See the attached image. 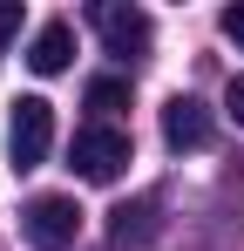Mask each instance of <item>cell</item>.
Segmentation results:
<instances>
[{
	"label": "cell",
	"mask_w": 244,
	"mask_h": 251,
	"mask_svg": "<svg viewBox=\"0 0 244 251\" xmlns=\"http://www.w3.org/2000/svg\"><path fill=\"white\" fill-rule=\"evenodd\" d=\"M7 150H14V170H41L48 150H54V109L41 95H21L14 116H7Z\"/></svg>",
	"instance_id": "6da1fadb"
},
{
	"label": "cell",
	"mask_w": 244,
	"mask_h": 251,
	"mask_svg": "<svg viewBox=\"0 0 244 251\" xmlns=\"http://www.w3.org/2000/svg\"><path fill=\"white\" fill-rule=\"evenodd\" d=\"M21 231H27V245L34 251H68L75 245V231H81V204L75 197H34V204L21 210Z\"/></svg>",
	"instance_id": "7a4b0ae2"
},
{
	"label": "cell",
	"mask_w": 244,
	"mask_h": 251,
	"mask_svg": "<svg viewBox=\"0 0 244 251\" xmlns=\"http://www.w3.org/2000/svg\"><path fill=\"white\" fill-rule=\"evenodd\" d=\"M88 21H95V34L109 41V54H122V61L149 54V41H156L149 14H143V7H122V0H95V7H88Z\"/></svg>",
	"instance_id": "3957f363"
},
{
	"label": "cell",
	"mask_w": 244,
	"mask_h": 251,
	"mask_svg": "<svg viewBox=\"0 0 244 251\" xmlns=\"http://www.w3.org/2000/svg\"><path fill=\"white\" fill-rule=\"evenodd\" d=\"M75 170L88 176V183H116L122 170H129V136L109 129V123L81 129V136H75Z\"/></svg>",
	"instance_id": "277c9868"
},
{
	"label": "cell",
	"mask_w": 244,
	"mask_h": 251,
	"mask_svg": "<svg viewBox=\"0 0 244 251\" xmlns=\"http://www.w3.org/2000/svg\"><path fill=\"white\" fill-rule=\"evenodd\" d=\"M163 143L170 150H210L217 143V123H210V109L197 95H170L163 102Z\"/></svg>",
	"instance_id": "5b68a950"
},
{
	"label": "cell",
	"mask_w": 244,
	"mask_h": 251,
	"mask_svg": "<svg viewBox=\"0 0 244 251\" xmlns=\"http://www.w3.org/2000/svg\"><path fill=\"white\" fill-rule=\"evenodd\" d=\"M68 54H75V27H68V21H48L34 34V48H27V68H34V75H61Z\"/></svg>",
	"instance_id": "8992f818"
},
{
	"label": "cell",
	"mask_w": 244,
	"mask_h": 251,
	"mask_svg": "<svg viewBox=\"0 0 244 251\" xmlns=\"http://www.w3.org/2000/svg\"><path fill=\"white\" fill-rule=\"evenodd\" d=\"M109 238H116V245H149V238H156V204H149V197L116 204L109 210Z\"/></svg>",
	"instance_id": "52a82bcc"
},
{
	"label": "cell",
	"mask_w": 244,
	"mask_h": 251,
	"mask_svg": "<svg viewBox=\"0 0 244 251\" xmlns=\"http://www.w3.org/2000/svg\"><path fill=\"white\" fill-rule=\"evenodd\" d=\"M88 109H95V116L129 109V82H122V75H95V82H88Z\"/></svg>",
	"instance_id": "ba28073f"
},
{
	"label": "cell",
	"mask_w": 244,
	"mask_h": 251,
	"mask_svg": "<svg viewBox=\"0 0 244 251\" xmlns=\"http://www.w3.org/2000/svg\"><path fill=\"white\" fill-rule=\"evenodd\" d=\"M21 34V0H0V48Z\"/></svg>",
	"instance_id": "9c48e42d"
},
{
	"label": "cell",
	"mask_w": 244,
	"mask_h": 251,
	"mask_svg": "<svg viewBox=\"0 0 244 251\" xmlns=\"http://www.w3.org/2000/svg\"><path fill=\"white\" fill-rule=\"evenodd\" d=\"M224 109H231V123L244 129V75H231V88H224Z\"/></svg>",
	"instance_id": "30bf717a"
},
{
	"label": "cell",
	"mask_w": 244,
	"mask_h": 251,
	"mask_svg": "<svg viewBox=\"0 0 244 251\" xmlns=\"http://www.w3.org/2000/svg\"><path fill=\"white\" fill-rule=\"evenodd\" d=\"M217 27H224V41L244 48V7H224V21H217Z\"/></svg>",
	"instance_id": "8fae6325"
}]
</instances>
